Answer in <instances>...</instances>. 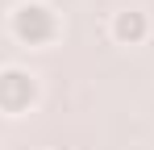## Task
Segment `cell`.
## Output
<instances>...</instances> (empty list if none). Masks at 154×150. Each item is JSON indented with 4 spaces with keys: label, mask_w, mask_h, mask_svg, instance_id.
I'll return each mask as SVG.
<instances>
[{
    "label": "cell",
    "mask_w": 154,
    "mask_h": 150,
    "mask_svg": "<svg viewBox=\"0 0 154 150\" xmlns=\"http://www.w3.org/2000/svg\"><path fill=\"white\" fill-rule=\"evenodd\" d=\"M58 33V17H54L46 4H21L13 13V38L25 42V46H46Z\"/></svg>",
    "instance_id": "obj_1"
},
{
    "label": "cell",
    "mask_w": 154,
    "mask_h": 150,
    "mask_svg": "<svg viewBox=\"0 0 154 150\" xmlns=\"http://www.w3.org/2000/svg\"><path fill=\"white\" fill-rule=\"evenodd\" d=\"M146 33H150V21H146V13H137V8H125V13L112 17V38H117L121 46H142Z\"/></svg>",
    "instance_id": "obj_3"
},
{
    "label": "cell",
    "mask_w": 154,
    "mask_h": 150,
    "mask_svg": "<svg viewBox=\"0 0 154 150\" xmlns=\"http://www.w3.org/2000/svg\"><path fill=\"white\" fill-rule=\"evenodd\" d=\"M33 100H38V79L21 67H4L0 71V113H8V117H21L33 108Z\"/></svg>",
    "instance_id": "obj_2"
}]
</instances>
